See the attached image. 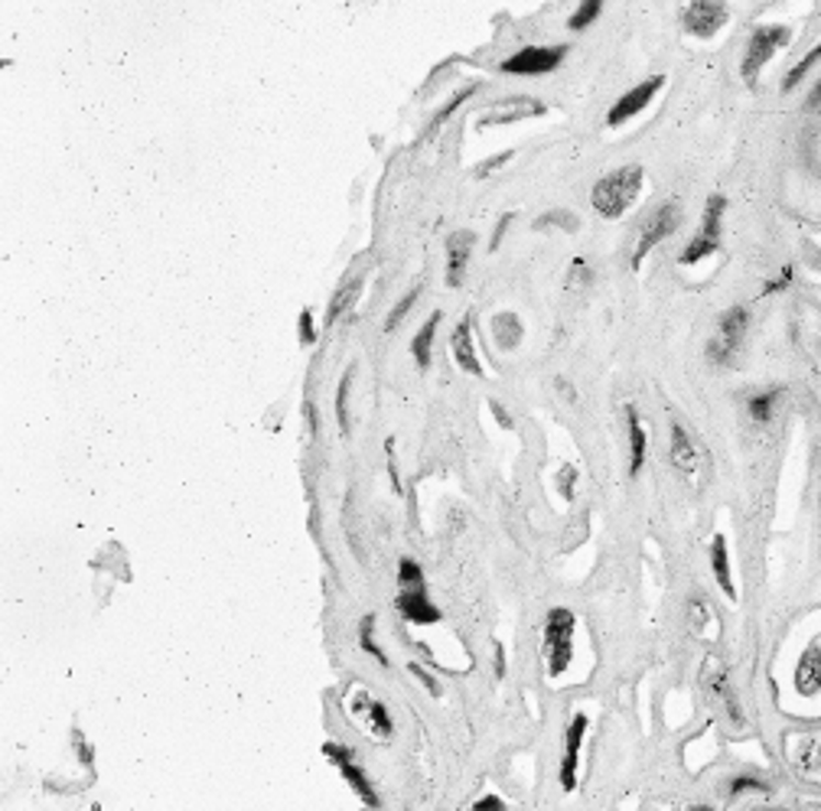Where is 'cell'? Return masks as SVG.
Returning <instances> with one entry per match:
<instances>
[{
	"instance_id": "cell-42",
	"label": "cell",
	"mask_w": 821,
	"mask_h": 811,
	"mask_svg": "<svg viewBox=\"0 0 821 811\" xmlns=\"http://www.w3.org/2000/svg\"><path fill=\"white\" fill-rule=\"evenodd\" d=\"M489 411H492V414H496V421H499V427H506V431H509V427H512V418H509V411H506V408H502V404H499V401H489Z\"/></svg>"
},
{
	"instance_id": "cell-34",
	"label": "cell",
	"mask_w": 821,
	"mask_h": 811,
	"mask_svg": "<svg viewBox=\"0 0 821 811\" xmlns=\"http://www.w3.org/2000/svg\"><path fill=\"white\" fill-rule=\"evenodd\" d=\"M593 284V268L587 258H574L567 268V290H587Z\"/></svg>"
},
{
	"instance_id": "cell-26",
	"label": "cell",
	"mask_w": 821,
	"mask_h": 811,
	"mask_svg": "<svg viewBox=\"0 0 821 811\" xmlns=\"http://www.w3.org/2000/svg\"><path fill=\"white\" fill-rule=\"evenodd\" d=\"M476 91H479V86H466V89L456 91L454 98H451V101H447V104H444V108L431 118V124H428V131H424V137H421V141H431V137H434V134L447 124V118H454L456 108H459V104H466Z\"/></svg>"
},
{
	"instance_id": "cell-17",
	"label": "cell",
	"mask_w": 821,
	"mask_h": 811,
	"mask_svg": "<svg viewBox=\"0 0 821 811\" xmlns=\"http://www.w3.org/2000/svg\"><path fill=\"white\" fill-rule=\"evenodd\" d=\"M363 287H365V270L353 274V277H343V280H340V287H336V293H333V300H330L326 323H340L346 313H353L356 300L363 297Z\"/></svg>"
},
{
	"instance_id": "cell-8",
	"label": "cell",
	"mask_w": 821,
	"mask_h": 811,
	"mask_svg": "<svg viewBox=\"0 0 821 811\" xmlns=\"http://www.w3.org/2000/svg\"><path fill=\"white\" fill-rule=\"evenodd\" d=\"M728 3L724 0H691L681 10V26L685 33L698 36V40H711L724 30L728 23Z\"/></svg>"
},
{
	"instance_id": "cell-7",
	"label": "cell",
	"mask_w": 821,
	"mask_h": 811,
	"mask_svg": "<svg viewBox=\"0 0 821 811\" xmlns=\"http://www.w3.org/2000/svg\"><path fill=\"white\" fill-rule=\"evenodd\" d=\"M567 53H570L567 46H525L502 63V73H509V76H547L567 59Z\"/></svg>"
},
{
	"instance_id": "cell-2",
	"label": "cell",
	"mask_w": 821,
	"mask_h": 811,
	"mask_svg": "<svg viewBox=\"0 0 821 811\" xmlns=\"http://www.w3.org/2000/svg\"><path fill=\"white\" fill-rule=\"evenodd\" d=\"M792 43V26L789 23H763L750 33L743 63H740V76L746 82H756V76L766 69V63L776 56V49Z\"/></svg>"
},
{
	"instance_id": "cell-23",
	"label": "cell",
	"mask_w": 821,
	"mask_h": 811,
	"mask_svg": "<svg viewBox=\"0 0 821 811\" xmlns=\"http://www.w3.org/2000/svg\"><path fill=\"white\" fill-rule=\"evenodd\" d=\"M685 620H688L691 632H695V635H701V638H714V635H718V616H714L711 603H708V600H701V597L688 600Z\"/></svg>"
},
{
	"instance_id": "cell-46",
	"label": "cell",
	"mask_w": 821,
	"mask_h": 811,
	"mask_svg": "<svg viewBox=\"0 0 821 811\" xmlns=\"http://www.w3.org/2000/svg\"><path fill=\"white\" fill-rule=\"evenodd\" d=\"M496 675L502 678L506 675V655H502V645L496 642Z\"/></svg>"
},
{
	"instance_id": "cell-30",
	"label": "cell",
	"mask_w": 821,
	"mask_h": 811,
	"mask_svg": "<svg viewBox=\"0 0 821 811\" xmlns=\"http://www.w3.org/2000/svg\"><path fill=\"white\" fill-rule=\"evenodd\" d=\"M603 3H607V0H580L577 10H574L570 20H567V30L580 33V30H587L590 23H597L600 13H603Z\"/></svg>"
},
{
	"instance_id": "cell-33",
	"label": "cell",
	"mask_w": 821,
	"mask_h": 811,
	"mask_svg": "<svg viewBox=\"0 0 821 811\" xmlns=\"http://www.w3.org/2000/svg\"><path fill=\"white\" fill-rule=\"evenodd\" d=\"M371 630H375V616H365L363 623H359V645H363L365 652H368L378 665H385V668H388V655H385V652H381V645L375 642V632Z\"/></svg>"
},
{
	"instance_id": "cell-5",
	"label": "cell",
	"mask_w": 821,
	"mask_h": 811,
	"mask_svg": "<svg viewBox=\"0 0 821 811\" xmlns=\"http://www.w3.org/2000/svg\"><path fill=\"white\" fill-rule=\"evenodd\" d=\"M746 326H750V313L743 307H730L718 316L714 336L708 340V362L711 365H730L733 356L740 353L743 340H746Z\"/></svg>"
},
{
	"instance_id": "cell-6",
	"label": "cell",
	"mask_w": 821,
	"mask_h": 811,
	"mask_svg": "<svg viewBox=\"0 0 821 811\" xmlns=\"http://www.w3.org/2000/svg\"><path fill=\"white\" fill-rule=\"evenodd\" d=\"M681 225V209L675 205V202H665V205H658V209H652L648 212V219L642 222V229H639V238H636V248H633V258H630V265L633 270L648 258V252L655 248V245H662L675 229Z\"/></svg>"
},
{
	"instance_id": "cell-45",
	"label": "cell",
	"mask_w": 821,
	"mask_h": 811,
	"mask_svg": "<svg viewBox=\"0 0 821 811\" xmlns=\"http://www.w3.org/2000/svg\"><path fill=\"white\" fill-rule=\"evenodd\" d=\"M806 104H809L812 111H819V108H821V79L816 82V89L809 91V101H806Z\"/></svg>"
},
{
	"instance_id": "cell-24",
	"label": "cell",
	"mask_w": 821,
	"mask_h": 811,
	"mask_svg": "<svg viewBox=\"0 0 821 811\" xmlns=\"http://www.w3.org/2000/svg\"><path fill=\"white\" fill-rule=\"evenodd\" d=\"M711 570H714V580L718 587L724 590L728 600H736V587L730 580V554H728V538L724 535H714L711 541Z\"/></svg>"
},
{
	"instance_id": "cell-25",
	"label": "cell",
	"mask_w": 821,
	"mask_h": 811,
	"mask_svg": "<svg viewBox=\"0 0 821 811\" xmlns=\"http://www.w3.org/2000/svg\"><path fill=\"white\" fill-rule=\"evenodd\" d=\"M626 431H630V473L636 476L645 463V451H648V437H645V427L639 421V411L630 404L626 408Z\"/></svg>"
},
{
	"instance_id": "cell-16",
	"label": "cell",
	"mask_w": 821,
	"mask_h": 811,
	"mask_svg": "<svg viewBox=\"0 0 821 811\" xmlns=\"http://www.w3.org/2000/svg\"><path fill=\"white\" fill-rule=\"evenodd\" d=\"M796 691H799L802 698H816V695H821V638L806 648V655H802L799 665H796Z\"/></svg>"
},
{
	"instance_id": "cell-9",
	"label": "cell",
	"mask_w": 821,
	"mask_h": 811,
	"mask_svg": "<svg viewBox=\"0 0 821 811\" xmlns=\"http://www.w3.org/2000/svg\"><path fill=\"white\" fill-rule=\"evenodd\" d=\"M545 111L547 108L539 98L512 95V98H502V101L489 104V111H486L476 124L486 131V127H499V124H512V121H525V118H542Z\"/></svg>"
},
{
	"instance_id": "cell-36",
	"label": "cell",
	"mask_w": 821,
	"mask_h": 811,
	"mask_svg": "<svg viewBox=\"0 0 821 811\" xmlns=\"http://www.w3.org/2000/svg\"><path fill=\"white\" fill-rule=\"evenodd\" d=\"M297 333H300V343H303V346H313V343H317V320H313V310H310V307L300 313Z\"/></svg>"
},
{
	"instance_id": "cell-1",
	"label": "cell",
	"mask_w": 821,
	"mask_h": 811,
	"mask_svg": "<svg viewBox=\"0 0 821 811\" xmlns=\"http://www.w3.org/2000/svg\"><path fill=\"white\" fill-rule=\"evenodd\" d=\"M642 192V167H620L593 182L590 202L600 219H623Z\"/></svg>"
},
{
	"instance_id": "cell-28",
	"label": "cell",
	"mask_w": 821,
	"mask_h": 811,
	"mask_svg": "<svg viewBox=\"0 0 821 811\" xmlns=\"http://www.w3.org/2000/svg\"><path fill=\"white\" fill-rule=\"evenodd\" d=\"M353 378H356V368H346L343 381H340V391H336V421H340V434L350 437L353 424H350V391H353Z\"/></svg>"
},
{
	"instance_id": "cell-44",
	"label": "cell",
	"mask_w": 821,
	"mask_h": 811,
	"mask_svg": "<svg viewBox=\"0 0 821 811\" xmlns=\"http://www.w3.org/2000/svg\"><path fill=\"white\" fill-rule=\"evenodd\" d=\"M476 809H506V802H502V799H496V796H486V799H479V802H476Z\"/></svg>"
},
{
	"instance_id": "cell-3",
	"label": "cell",
	"mask_w": 821,
	"mask_h": 811,
	"mask_svg": "<svg viewBox=\"0 0 821 811\" xmlns=\"http://www.w3.org/2000/svg\"><path fill=\"white\" fill-rule=\"evenodd\" d=\"M574 630H577V620L570 610L557 607L551 610L545 620V662H547V675L551 678H561L570 662H574Z\"/></svg>"
},
{
	"instance_id": "cell-13",
	"label": "cell",
	"mask_w": 821,
	"mask_h": 811,
	"mask_svg": "<svg viewBox=\"0 0 821 811\" xmlns=\"http://www.w3.org/2000/svg\"><path fill=\"white\" fill-rule=\"evenodd\" d=\"M473 248H476V235L459 229L447 238V287H463L466 280V268H469V258H473Z\"/></svg>"
},
{
	"instance_id": "cell-37",
	"label": "cell",
	"mask_w": 821,
	"mask_h": 811,
	"mask_svg": "<svg viewBox=\"0 0 821 811\" xmlns=\"http://www.w3.org/2000/svg\"><path fill=\"white\" fill-rule=\"evenodd\" d=\"M577 476H580V473H577V466H570V463H567V466H561V473H557V489H561V496H564V499H574Z\"/></svg>"
},
{
	"instance_id": "cell-35",
	"label": "cell",
	"mask_w": 821,
	"mask_h": 811,
	"mask_svg": "<svg viewBox=\"0 0 821 811\" xmlns=\"http://www.w3.org/2000/svg\"><path fill=\"white\" fill-rule=\"evenodd\" d=\"M398 580H401L404 587H424V570H421V564L411 560V557H401V564H398Z\"/></svg>"
},
{
	"instance_id": "cell-31",
	"label": "cell",
	"mask_w": 821,
	"mask_h": 811,
	"mask_svg": "<svg viewBox=\"0 0 821 811\" xmlns=\"http://www.w3.org/2000/svg\"><path fill=\"white\" fill-rule=\"evenodd\" d=\"M819 59H821V40L812 46V49H809V53H806V56H802V59H799V63H796V66H792V69H789V73H786V79H783V91L796 89V86H799V82L812 73V66H816Z\"/></svg>"
},
{
	"instance_id": "cell-20",
	"label": "cell",
	"mask_w": 821,
	"mask_h": 811,
	"mask_svg": "<svg viewBox=\"0 0 821 811\" xmlns=\"http://www.w3.org/2000/svg\"><path fill=\"white\" fill-rule=\"evenodd\" d=\"M336 769L343 773V779H346V786L359 796V802L368 806V809H381V799H378V792L371 789V782H368V776H365L363 769L356 766V759H343V763H336Z\"/></svg>"
},
{
	"instance_id": "cell-12",
	"label": "cell",
	"mask_w": 821,
	"mask_h": 811,
	"mask_svg": "<svg viewBox=\"0 0 821 811\" xmlns=\"http://www.w3.org/2000/svg\"><path fill=\"white\" fill-rule=\"evenodd\" d=\"M395 610L411 623V626H437L441 623V610L431 603L424 587H408L404 593H398Z\"/></svg>"
},
{
	"instance_id": "cell-14",
	"label": "cell",
	"mask_w": 821,
	"mask_h": 811,
	"mask_svg": "<svg viewBox=\"0 0 821 811\" xmlns=\"http://www.w3.org/2000/svg\"><path fill=\"white\" fill-rule=\"evenodd\" d=\"M701 688L711 701H724L730 711V721L740 723V704L733 701V691H730L728 681V668L718 662V658H708L704 668H701Z\"/></svg>"
},
{
	"instance_id": "cell-11",
	"label": "cell",
	"mask_w": 821,
	"mask_h": 811,
	"mask_svg": "<svg viewBox=\"0 0 821 811\" xmlns=\"http://www.w3.org/2000/svg\"><path fill=\"white\" fill-rule=\"evenodd\" d=\"M584 733H587V714H577L567 736H564V759H561V789L574 792L577 789V773H580V746H584Z\"/></svg>"
},
{
	"instance_id": "cell-32",
	"label": "cell",
	"mask_w": 821,
	"mask_h": 811,
	"mask_svg": "<svg viewBox=\"0 0 821 811\" xmlns=\"http://www.w3.org/2000/svg\"><path fill=\"white\" fill-rule=\"evenodd\" d=\"M418 293H421V284H414L395 307H391V313H388V320H385V333H395L401 323H404V316L411 313V307L418 303Z\"/></svg>"
},
{
	"instance_id": "cell-41",
	"label": "cell",
	"mask_w": 821,
	"mask_h": 811,
	"mask_svg": "<svg viewBox=\"0 0 821 811\" xmlns=\"http://www.w3.org/2000/svg\"><path fill=\"white\" fill-rule=\"evenodd\" d=\"M743 792H766V789H763V782H756V779H733V782H730V799H736V796H743Z\"/></svg>"
},
{
	"instance_id": "cell-43",
	"label": "cell",
	"mask_w": 821,
	"mask_h": 811,
	"mask_svg": "<svg viewBox=\"0 0 821 811\" xmlns=\"http://www.w3.org/2000/svg\"><path fill=\"white\" fill-rule=\"evenodd\" d=\"M789 280H792V270L786 268L783 274H779V280H769V284L763 287V293H779V290H783V287H786Z\"/></svg>"
},
{
	"instance_id": "cell-39",
	"label": "cell",
	"mask_w": 821,
	"mask_h": 811,
	"mask_svg": "<svg viewBox=\"0 0 821 811\" xmlns=\"http://www.w3.org/2000/svg\"><path fill=\"white\" fill-rule=\"evenodd\" d=\"M515 222V212H506L499 222H496V229H492V238H489V252H496L499 245H502V238H506V232H509V225Z\"/></svg>"
},
{
	"instance_id": "cell-10",
	"label": "cell",
	"mask_w": 821,
	"mask_h": 811,
	"mask_svg": "<svg viewBox=\"0 0 821 811\" xmlns=\"http://www.w3.org/2000/svg\"><path fill=\"white\" fill-rule=\"evenodd\" d=\"M662 86H665V76H648L645 82H639L636 89H630L613 108H610V114H607V124L610 127H620V124H626L630 118H636V114H642L648 104H652V98L662 91Z\"/></svg>"
},
{
	"instance_id": "cell-29",
	"label": "cell",
	"mask_w": 821,
	"mask_h": 811,
	"mask_svg": "<svg viewBox=\"0 0 821 811\" xmlns=\"http://www.w3.org/2000/svg\"><path fill=\"white\" fill-rule=\"evenodd\" d=\"M779 398H783V391H779V388L753 395V398H750V404H746L750 418H753L756 424H769V421H773V408L779 404Z\"/></svg>"
},
{
	"instance_id": "cell-18",
	"label": "cell",
	"mask_w": 821,
	"mask_h": 811,
	"mask_svg": "<svg viewBox=\"0 0 821 811\" xmlns=\"http://www.w3.org/2000/svg\"><path fill=\"white\" fill-rule=\"evenodd\" d=\"M489 333H492V343H496L502 353H512V349H519L522 340H525V323H522L519 313L506 310V313H496V316H492Z\"/></svg>"
},
{
	"instance_id": "cell-40",
	"label": "cell",
	"mask_w": 821,
	"mask_h": 811,
	"mask_svg": "<svg viewBox=\"0 0 821 811\" xmlns=\"http://www.w3.org/2000/svg\"><path fill=\"white\" fill-rule=\"evenodd\" d=\"M411 675H414V678H418V681H421V685H424L434 698H441V685L434 681V675H431V671H424V668L414 662V665H411Z\"/></svg>"
},
{
	"instance_id": "cell-22",
	"label": "cell",
	"mask_w": 821,
	"mask_h": 811,
	"mask_svg": "<svg viewBox=\"0 0 821 811\" xmlns=\"http://www.w3.org/2000/svg\"><path fill=\"white\" fill-rule=\"evenodd\" d=\"M353 711H356V714H365V723H368V730H371V733H378V736H391V714H388V708H385L381 701H375V698H368L365 691H359V698H356Z\"/></svg>"
},
{
	"instance_id": "cell-27",
	"label": "cell",
	"mask_w": 821,
	"mask_h": 811,
	"mask_svg": "<svg viewBox=\"0 0 821 811\" xmlns=\"http://www.w3.org/2000/svg\"><path fill=\"white\" fill-rule=\"evenodd\" d=\"M535 229H539V232L554 229V232H567V235H574V232L580 229V219H577L574 212H567V209H547L545 215H539V219H535Z\"/></svg>"
},
{
	"instance_id": "cell-4",
	"label": "cell",
	"mask_w": 821,
	"mask_h": 811,
	"mask_svg": "<svg viewBox=\"0 0 821 811\" xmlns=\"http://www.w3.org/2000/svg\"><path fill=\"white\" fill-rule=\"evenodd\" d=\"M724 212H728V199L724 196H711L701 215V225L695 232V238L688 242V248L681 252V265H698L704 258H711L721 248V229H724Z\"/></svg>"
},
{
	"instance_id": "cell-15",
	"label": "cell",
	"mask_w": 821,
	"mask_h": 811,
	"mask_svg": "<svg viewBox=\"0 0 821 811\" xmlns=\"http://www.w3.org/2000/svg\"><path fill=\"white\" fill-rule=\"evenodd\" d=\"M451 353H454V362L466 371V375H482V365H479V356H476V340H473V320L463 316L451 333Z\"/></svg>"
},
{
	"instance_id": "cell-21",
	"label": "cell",
	"mask_w": 821,
	"mask_h": 811,
	"mask_svg": "<svg viewBox=\"0 0 821 811\" xmlns=\"http://www.w3.org/2000/svg\"><path fill=\"white\" fill-rule=\"evenodd\" d=\"M668 453H672V466H675L678 473H695V466H698V451H695L688 431H685L678 421H672V451Z\"/></svg>"
},
{
	"instance_id": "cell-19",
	"label": "cell",
	"mask_w": 821,
	"mask_h": 811,
	"mask_svg": "<svg viewBox=\"0 0 821 811\" xmlns=\"http://www.w3.org/2000/svg\"><path fill=\"white\" fill-rule=\"evenodd\" d=\"M441 320H444V313L437 310V313H431L428 316V323L414 333V340H411V356L418 362V368L421 371H428L431 368V359H434V336H437V330H441Z\"/></svg>"
},
{
	"instance_id": "cell-38",
	"label": "cell",
	"mask_w": 821,
	"mask_h": 811,
	"mask_svg": "<svg viewBox=\"0 0 821 811\" xmlns=\"http://www.w3.org/2000/svg\"><path fill=\"white\" fill-rule=\"evenodd\" d=\"M509 160H512V151H506V154H496V157H489L486 164H479V167H476V180H486V177H489L492 170L506 167Z\"/></svg>"
}]
</instances>
